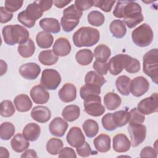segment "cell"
<instances>
[{"label":"cell","instance_id":"1","mask_svg":"<svg viewBox=\"0 0 158 158\" xmlns=\"http://www.w3.org/2000/svg\"><path fill=\"white\" fill-rule=\"evenodd\" d=\"M113 15L118 19L123 18V22L129 28H133L144 20L140 5L135 1H117Z\"/></svg>","mask_w":158,"mask_h":158},{"label":"cell","instance_id":"2","mask_svg":"<svg viewBox=\"0 0 158 158\" xmlns=\"http://www.w3.org/2000/svg\"><path fill=\"white\" fill-rule=\"evenodd\" d=\"M2 34L5 43L10 46L23 44L29 39L28 30L18 24L4 27Z\"/></svg>","mask_w":158,"mask_h":158},{"label":"cell","instance_id":"3","mask_svg":"<svg viewBox=\"0 0 158 158\" xmlns=\"http://www.w3.org/2000/svg\"><path fill=\"white\" fill-rule=\"evenodd\" d=\"M100 39L98 30L91 27H82L76 31L72 36V40L75 46L91 47L98 43Z\"/></svg>","mask_w":158,"mask_h":158},{"label":"cell","instance_id":"4","mask_svg":"<svg viewBox=\"0 0 158 158\" xmlns=\"http://www.w3.org/2000/svg\"><path fill=\"white\" fill-rule=\"evenodd\" d=\"M143 71L152 81L157 84L158 81V50L152 49L143 57Z\"/></svg>","mask_w":158,"mask_h":158},{"label":"cell","instance_id":"5","mask_svg":"<svg viewBox=\"0 0 158 158\" xmlns=\"http://www.w3.org/2000/svg\"><path fill=\"white\" fill-rule=\"evenodd\" d=\"M153 38V31L151 27L146 23L136 28L131 33L133 42L139 47L148 46L152 43Z\"/></svg>","mask_w":158,"mask_h":158},{"label":"cell","instance_id":"6","mask_svg":"<svg viewBox=\"0 0 158 158\" xmlns=\"http://www.w3.org/2000/svg\"><path fill=\"white\" fill-rule=\"evenodd\" d=\"M132 60L133 57L127 54H117L112 57L107 62L108 70L110 74L117 75L122 72L123 69L127 70Z\"/></svg>","mask_w":158,"mask_h":158},{"label":"cell","instance_id":"7","mask_svg":"<svg viewBox=\"0 0 158 158\" xmlns=\"http://www.w3.org/2000/svg\"><path fill=\"white\" fill-rule=\"evenodd\" d=\"M84 110L88 115L99 117L105 112V107L101 104V98L99 95H91L83 99Z\"/></svg>","mask_w":158,"mask_h":158},{"label":"cell","instance_id":"8","mask_svg":"<svg viewBox=\"0 0 158 158\" xmlns=\"http://www.w3.org/2000/svg\"><path fill=\"white\" fill-rule=\"evenodd\" d=\"M61 80V76L56 70L46 69L42 72L40 84L45 89L54 90L59 86Z\"/></svg>","mask_w":158,"mask_h":158},{"label":"cell","instance_id":"9","mask_svg":"<svg viewBox=\"0 0 158 158\" xmlns=\"http://www.w3.org/2000/svg\"><path fill=\"white\" fill-rule=\"evenodd\" d=\"M128 131L130 136L131 145L133 147H137L141 144L146 137V127L141 123H129Z\"/></svg>","mask_w":158,"mask_h":158},{"label":"cell","instance_id":"10","mask_svg":"<svg viewBox=\"0 0 158 158\" xmlns=\"http://www.w3.org/2000/svg\"><path fill=\"white\" fill-rule=\"evenodd\" d=\"M157 93L142 99L137 106L138 110L143 115H149L158 111Z\"/></svg>","mask_w":158,"mask_h":158},{"label":"cell","instance_id":"11","mask_svg":"<svg viewBox=\"0 0 158 158\" xmlns=\"http://www.w3.org/2000/svg\"><path fill=\"white\" fill-rule=\"evenodd\" d=\"M149 88V83L142 76L134 78L130 82V90L133 96L140 97L147 93Z\"/></svg>","mask_w":158,"mask_h":158},{"label":"cell","instance_id":"12","mask_svg":"<svg viewBox=\"0 0 158 158\" xmlns=\"http://www.w3.org/2000/svg\"><path fill=\"white\" fill-rule=\"evenodd\" d=\"M43 10L40 5L35 1L29 4L26 9L20 12V15L30 23L35 24L36 20L41 18L43 14Z\"/></svg>","mask_w":158,"mask_h":158},{"label":"cell","instance_id":"13","mask_svg":"<svg viewBox=\"0 0 158 158\" xmlns=\"http://www.w3.org/2000/svg\"><path fill=\"white\" fill-rule=\"evenodd\" d=\"M67 143L73 148L81 146L85 142V137L81 130L78 127H72L66 136Z\"/></svg>","mask_w":158,"mask_h":158},{"label":"cell","instance_id":"14","mask_svg":"<svg viewBox=\"0 0 158 158\" xmlns=\"http://www.w3.org/2000/svg\"><path fill=\"white\" fill-rule=\"evenodd\" d=\"M20 75L27 80H35L41 72L40 67L36 63L28 62L22 65L19 70Z\"/></svg>","mask_w":158,"mask_h":158},{"label":"cell","instance_id":"15","mask_svg":"<svg viewBox=\"0 0 158 158\" xmlns=\"http://www.w3.org/2000/svg\"><path fill=\"white\" fill-rule=\"evenodd\" d=\"M68 126V123L65 119L57 117L50 122L49 130L52 135L57 137H62L65 133Z\"/></svg>","mask_w":158,"mask_h":158},{"label":"cell","instance_id":"16","mask_svg":"<svg viewBox=\"0 0 158 158\" xmlns=\"http://www.w3.org/2000/svg\"><path fill=\"white\" fill-rule=\"evenodd\" d=\"M30 94L33 101L37 104H46L50 97L49 93L41 85L34 86L31 89Z\"/></svg>","mask_w":158,"mask_h":158},{"label":"cell","instance_id":"17","mask_svg":"<svg viewBox=\"0 0 158 158\" xmlns=\"http://www.w3.org/2000/svg\"><path fill=\"white\" fill-rule=\"evenodd\" d=\"M59 99L64 102H70L77 98L76 86L71 83H66L58 92Z\"/></svg>","mask_w":158,"mask_h":158},{"label":"cell","instance_id":"18","mask_svg":"<svg viewBox=\"0 0 158 158\" xmlns=\"http://www.w3.org/2000/svg\"><path fill=\"white\" fill-rule=\"evenodd\" d=\"M71 49L72 47L69 41L64 37L57 38L52 46L53 52L59 57H64L69 55Z\"/></svg>","mask_w":158,"mask_h":158},{"label":"cell","instance_id":"19","mask_svg":"<svg viewBox=\"0 0 158 158\" xmlns=\"http://www.w3.org/2000/svg\"><path fill=\"white\" fill-rule=\"evenodd\" d=\"M31 118L39 123H46L51 117V112L49 109L43 106H37L34 107L31 112Z\"/></svg>","mask_w":158,"mask_h":158},{"label":"cell","instance_id":"20","mask_svg":"<svg viewBox=\"0 0 158 158\" xmlns=\"http://www.w3.org/2000/svg\"><path fill=\"white\" fill-rule=\"evenodd\" d=\"M131 146V142L123 133H118L113 138V149L117 152H125Z\"/></svg>","mask_w":158,"mask_h":158},{"label":"cell","instance_id":"21","mask_svg":"<svg viewBox=\"0 0 158 158\" xmlns=\"http://www.w3.org/2000/svg\"><path fill=\"white\" fill-rule=\"evenodd\" d=\"M40 27L48 33H57L60 31V24L57 19L54 18H44L39 22Z\"/></svg>","mask_w":158,"mask_h":158},{"label":"cell","instance_id":"22","mask_svg":"<svg viewBox=\"0 0 158 158\" xmlns=\"http://www.w3.org/2000/svg\"><path fill=\"white\" fill-rule=\"evenodd\" d=\"M41 133L40 127L35 123L31 122L27 124L23 129L22 135L30 141L37 140Z\"/></svg>","mask_w":158,"mask_h":158},{"label":"cell","instance_id":"23","mask_svg":"<svg viewBox=\"0 0 158 158\" xmlns=\"http://www.w3.org/2000/svg\"><path fill=\"white\" fill-rule=\"evenodd\" d=\"M111 139L106 134H100L93 140V144L96 149L99 152H107L110 149Z\"/></svg>","mask_w":158,"mask_h":158},{"label":"cell","instance_id":"24","mask_svg":"<svg viewBox=\"0 0 158 158\" xmlns=\"http://www.w3.org/2000/svg\"><path fill=\"white\" fill-rule=\"evenodd\" d=\"M16 109L20 112H26L32 107L33 103L29 96L25 94L17 95L14 99Z\"/></svg>","mask_w":158,"mask_h":158},{"label":"cell","instance_id":"25","mask_svg":"<svg viewBox=\"0 0 158 158\" xmlns=\"http://www.w3.org/2000/svg\"><path fill=\"white\" fill-rule=\"evenodd\" d=\"M12 149L19 153H21L28 149L30 146L29 141L20 133H17L10 141Z\"/></svg>","mask_w":158,"mask_h":158},{"label":"cell","instance_id":"26","mask_svg":"<svg viewBox=\"0 0 158 158\" xmlns=\"http://www.w3.org/2000/svg\"><path fill=\"white\" fill-rule=\"evenodd\" d=\"M104 104L107 110H114L120 107L122 104V99L117 94L109 92L104 96Z\"/></svg>","mask_w":158,"mask_h":158},{"label":"cell","instance_id":"27","mask_svg":"<svg viewBox=\"0 0 158 158\" xmlns=\"http://www.w3.org/2000/svg\"><path fill=\"white\" fill-rule=\"evenodd\" d=\"M109 30L112 36L116 38H122L127 33V28L123 21L116 19L111 22L109 25Z\"/></svg>","mask_w":158,"mask_h":158},{"label":"cell","instance_id":"28","mask_svg":"<svg viewBox=\"0 0 158 158\" xmlns=\"http://www.w3.org/2000/svg\"><path fill=\"white\" fill-rule=\"evenodd\" d=\"M80 114V109L77 105L71 104L64 108L62 112L63 118L70 122L76 120Z\"/></svg>","mask_w":158,"mask_h":158},{"label":"cell","instance_id":"29","mask_svg":"<svg viewBox=\"0 0 158 158\" xmlns=\"http://www.w3.org/2000/svg\"><path fill=\"white\" fill-rule=\"evenodd\" d=\"M36 41L38 46L43 49L49 48L54 41L52 35L50 33L41 31L38 33L36 36Z\"/></svg>","mask_w":158,"mask_h":158},{"label":"cell","instance_id":"30","mask_svg":"<svg viewBox=\"0 0 158 158\" xmlns=\"http://www.w3.org/2000/svg\"><path fill=\"white\" fill-rule=\"evenodd\" d=\"M85 84L97 86L99 87L102 86L106 82V79L100 74L95 71H89L87 72L85 77Z\"/></svg>","mask_w":158,"mask_h":158},{"label":"cell","instance_id":"31","mask_svg":"<svg viewBox=\"0 0 158 158\" xmlns=\"http://www.w3.org/2000/svg\"><path fill=\"white\" fill-rule=\"evenodd\" d=\"M130 78L126 75L119 76L115 81V86L118 91L123 96L130 94Z\"/></svg>","mask_w":158,"mask_h":158},{"label":"cell","instance_id":"32","mask_svg":"<svg viewBox=\"0 0 158 158\" xmlns=\"http://www.w3.org/2000/svg\"><path fill=\"white\" fill-rule=\"evenodd\" d=\"M17 51L20 56L23 58L31 57L35 51V45L33 41L29 38L25 43L19 45Z\"/></svg>","mask_w":158,"mask_h":158},{"label":"cell","instance_id":"33","mask_svg":"<svg viewBox=\"0 0 158 158\" xmlns=\"http://www.w3.org/2000/svg\"><path fill=\"white\" fill-rule=\"evenodd\" d=\"M59 57L52 50H44L40 52L38 60L41 64L44 65H52L58 61Z\"/></svg>","mask_w":158,"mask_h":158},{"label":"cell","instance_id":"34","mask_svg":"<svg viewBox=\"0 0 158 158\" xmlns=\"http://www.w3.org/2000/svg\"><path fill=\"white\" fill-rule=\"evenodd\" d=\"M93 55L96 60L99 62H107L111 55V51L106 44H101L95 48Z\"/></svg>","mask_w":158,"mask_h":158},{"label":"cell","instance_id":"35","mask_svg":"<svg viewBox=\"0 0 158 158\" xmlns=\"http://www.w3.org/2000/svg\"><path fill=\"white\" fill-rule=\"evenodd\" d=\"M93 56V53L90 49H83L77 52L75 54V59L80 65L86 66L92 62Z\"/></svg>","mask_w":158,"mask_h":158},{"label":"cell","instance_id":"36","mask_svg":"<svg viewBox=\"0 0 158 158\" xmlns=\"http://www.w3.org/2000/svg\"><path fill=\"white\" fill-rule=\"evenodd\" d=\"M82 128L86 136L89 138L94 137L99 130L98 122L92 119L86 120L82 125Z\"/></svg>","mask_w":158,"mask_h":158},{"label":"cell","instance_id":"37","mask_svg":"<svg viewBox=\"0 0 158 158\" xmlns=\"http://www.w3.org/2000/svg\"><path fill=\"white\" fill-rule=\"evenodd\" d=\"M130 112L127 110H118L112 113V119L117 127H122L127 125L130 120Z\"/></svg>","mask_w":158,"mask_h":158},{"label":"cell","instance_id":"38","mask_svg":"<svg viewBox=\"0 0 158 158\" xmlns=\"http://www.w3.org/2000/svg\"><path fill=\"white\" fill-rule=\"evenodd\" d=\"M14 125L9 122H5L0 126V138L2 140H9L15 133Z\"/></svg>","mask_w":158,"mask_h":158},{"label":"cell","instance_id":"39","mask_svg":"<svg viewBox=\"0 0 158 158\" xmlns=\"http://www.w3.org/2000/svg\"><path fill=\"white\" fill-rule=\"evenodd\" d=\"M64 143L60 139L52 138L46 143V150L51 155H57L63 148Z\"/></svg>","mask_w":158,"mask_h":158},{"label":"cell","instance_id":"40","mask_svg":"<svg viewBox=\"0 0 158 158\" xmlns=\"http://www.w3.org/2000/svg\"><path fill=\"white\" fill-rule=\"evenodd\" d=\"M83 15V12L80 10L75 4L70 5L63 10V17L70 20H80Z\"/></svg>","mask_w":158,"mask_h":158},{"label":"cell","instance_id":"41","mask_svg":"<svg viewBox=\"0 0 158 158\" xmlns=\"http://www.w3.org/2000/svg\"><path fill=\"white\" fill-rule=\"evenodd\" d=\"M88 23L94 27L101 26L105 20L104 15L98 10H93L90 12L87 17Z\"/></svg>","mask_w":158,"mask_h":158},{"label":"cell","instance_id":"42","mask_svg":"<svg viewBox=\"0 0 158 158\" xmlns=\"http://www.w3.org/2000/svg\"><path fill=\"white\" fill-rule=\"evenodd\" d=\"M101 87L87 85L82 86L80 89V97L82 99H85L86 97L91 95H99L101 93Z\"/></svg>","mask_w":158,"mask_h":158},{"label":"cell","instance_id":"43","mask_svg":"<svg viewBox=\"0 0 158 158\" xmlns=\"http://www.w3.org/2000/svg\"><path fill=\"white\" fill-rule=\"evenodd\" d=\"M15 112V107L10 100H4L1 102L0 114L4 117H12Z\"/></svg>","mask_w":158,"mask_h":158},{"label":"cell","instance_id":"44","mask_svg":"<svg viewBox=\"0 0 158 158\" xmlns=\"http://www.w3.org/2000/svg\"><path fill=\"white\" fill-rule=\"evenodd\" d=\"M129 123H143L145 120V116L141 114L136 107H134L130 110Z\"/></svg>","mask_w":158,"mask_h":158},{"label":"cell","instance_id":"45","mask_svg":"<svg viewBox=\"0 0 158 158\" xmlns=\"http://www.w3.org/2000/svg\"><path fill=\"white\" fill-rule=\"evenodd\" d=\"M101 122L104 128L107 131H114L117 128L114 123L112 113H107L105 114L101 119Z\"/></svg>","mask_w":158,"mask_h":158},{"label":"cell","instance_id":"46","mask_svg":"<svg viewBox=\"0 0 158 158\" xmlns=\"http://www.w3.org/2000/svg\"><path fill=\"white\" fill-rule=\"evenodd\" d=\"M80 20H70L64 18L63 16L60 19V25L62 29L65 32L72 31L79 23Z\"/></svg>","mask_w":158,"mask_h":158},{"label":"cell","instance_id":"47","mask_svg":"<svg viewBox=\"0 0 158 158\" xmlns=\"http://www.w3.org/2000/svg\"><path fill=\"white\" fill-rule=\"evenodd\" d=\"M94 6L100 8L102 11L109 12L112 10L114 4L115 3V1H106V0H98L93 1Z\"/></svg>","mask_w":158,"mask_h":158},{"label":"cell","instance_id":"48","mask_svg":"<svg viewBox=\"0 0 158 158\" xmlns=\"http://www.w3.org/2000/svg\"><path fill=\"white\" fill-rule=\"evenodd\" d=\"M23 1H17V0H6L4 2L5 9L10 12H14L20 9L23 5Z\"/></svg>","mask_w":158,"mask_h":158},{"label":"cell","instance_id":"49","mask_svg":"<svg viewBox=\"0 0 158 158\" xmlns=\"http://www.w3.org/2000/svg\"><path fill=\"white\" fill-rule=\"evenodd\" d=\"M93 68L101 75H105L108 72V64L107 62H99L95 60L93 65Z\"/></svg>","mask_w":158,"mask_h":158},{"label":"cell","instance_id":"50","mask_svg":"<svg viewBox=\"0 0 158 158\" xmlns=\"http://www.w3.org/2000/svg\"><path fill=\"white\" fill-rule=\"evenodd\" d=\"M76 151L78 156L82 157H89L92 153L94 152V151L92 152L91 146L87 142H85L81 146L77 148Z\"/></svg>","mask_w":158,"mask_h":158},{"label":"cell","instance_id":"51","mask_svg":"<svg viewBox=\"0 0 158 158\" xmlns=\"http://www.w3.org/2000/svg\"><path fill=\"white\" fill-rule=\"evenodd\" d=\"M75 5L81 11L86 10L94 6L92 0H77L75 1Z\"/></svg>","mask_w":158,"mask_h":158},{"label":"cell","instance_id":"52","mask_svg":"<svg viewBox=\"0 0 158 158\" xmlns=\"http://www.w3.org/2000/svg\"><path fill=\"white\" fill-rule=\"evenodd\" d=\"M139 156L141 157H157V151L151 146H145L141 149Z\"/></svg>","mask_w":158,"mask_h":158},{"label":"cell","instance_id":"53","mask_svg":"<svg viewBox=\"0 0 158 158\" xmlns=\"http://www.w3.org/2000/svg\"><path fill=\"white\" fill-rule=\"evenodd\" d=\"M59 157H70V158H76L77 154L73 149L69 147H65L62 148V149L59 152Z\"/></svg>","mask_w":158,"mask_h":158},{"label":"cell","instance_id":"54","mask_svg":"<svg viewBox=\"0 0 158 158\" xmlns=\"http://www.w3.org/2000/svg\"><path fill=\"white\" fill-rule=\"evenodd\" d=\"M0 22L1 23H5L10 21L13 17V14L7 11L4 7H0Z\"/></svg>","mask_w":158,"mask_h":158},{"label":"cell","instance_id":"55","mask_svg":"<svg viewBox=\"0 0 158 158\" xmlns=\"http://www.w3.org/2000/svg\"><path fill=\"white\" fill-rule=\"evenodd\" d=\"M36 2L40 5L43 12H46L50 9L52 6V1H36Z\"/></svg>","mask_w":158,"mask_h":158},{"label":"cell","instance_id":"56","mask_svg":"<svg viewBox=\"0 0 158 158\" xmlns=\"http://www.w3.org/2000/svg\"><path fill=\"white\" fill-rule=\"evenodd\" d=\"M21 157H38L36 152L33 149H27L20 156Z\"/></svg>","mask_w":158,"mask_h":158},{"label":"cell","instance_id":"57","mask_svg":"<svg viewBox=\"0 0 158 158\" xmlns=\"http://www.w3.org/2000/svg\"><path fill=\"white\" fill-rule=\"evenodd\" d=\"M72 1H64V0H56L53 1V4L54 6L58 8H63L69 4H70Z\"/></svg>","mask_w":158,"mask_h":158},{"label":"cell","instance_id":"58","mask_svg":"<svg viewBox=\"0 0 158 158\" xmlns=\"http://www.w3.org/2000/svg\"><path fill=\"white\" fill-rule=\"evenodd\" d=\"M7 70V65L6 62L1 60V76H2Z\"/></svg>","mask_w":158,"mask_h":158},{"label":"cell","instance_id":"59","mask_svg":"<svg viewBox=\"0 0 158 158\" xmlns=\"http://www.w3.org/2000/svg\"><path fill=\"white\" fill-rule=\"evenodd\" d=\"M0 157H9V151H7V149L1 147L0 148Z\"/></svg>","mask_w":158,"mask_h":158}]
</instances>
